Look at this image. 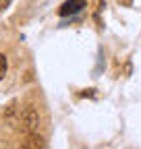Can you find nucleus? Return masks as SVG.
<instances>
[{
    "instance_id": "1",
    "label": "nucleus",
    "mask_w": 141,
    "mask_h": 149,
    "mask_svg": "<svg viewBox=\"0 0 141 149\" xmlns=\"http://www.w3.org/2000/svg\"><path fill=\"white\" fill-rule=\"evenodd\" d=\"M87 4V0H66V2L58 8L60 17H68V15H77L79 10H83Z\"/></svg>"
},
{
    "instance_id": "2",
    "label": "nucleus",
    "mask_w": 141,
    "mask_h": 149,
    "mask_svg": "<svg viewBox=\"0 0 141 149\" xmlns=\"http://www.w3.org/2000/svg\"><path fill=\"white\" fill-rule=\"evenodd\" d=\"M4 74H6V58L4 54H0V81L4 79Z\"/></svg>"
},
{
    "instance_id": "3",
    "label": "nucleus",
    "mask_w": 141,
    "mask_h": 149,
    "mask_svg": "<svg viewBox=\"0 0 141 149\" xmlns=\"http://www.w3.org/2000/svg\"><path fill=\"white\" fill-rule=\"evenodd\" d=\"M10 4V0H0V10H2V8H6Z\"/></svg>"
},
{
    "instance_id": "4",
    "label": "nucleus",
    "mask_w": 141,
    "mask_h": 149,
    "mask_svg": "<svg viewBox=\"0 0 141 149\" xmlns=\"http://www.w3.org/2000/svg\"><path fill=\"white\" fill-rule=\"evenodd\" d=\"M118 4H125V6H131L133 0H118Z\"/></svg>"
}]
</instances>
